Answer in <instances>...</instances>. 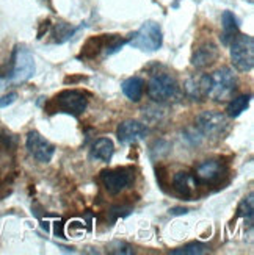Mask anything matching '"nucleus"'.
<instances>
[{
    "instance_id": "obj_1",
    "label": "nucleus",
    "mask_w": 254,
    "mask_h": 255,
    "mask_svg": "<svg viewBox=\"0 0 254 255\" xmlns=\"http://www.w3.org/2000/svg\"><path fill=\"white\" fill-rule=\"evenodd\" d=\"M127 44H130L134 49H138L143 52H156L163 44L162 27L157 22L148 20L129 38Z\"/></svg>"
},
{
    "instance_id": "obj_2",
    "label": "nucleus",
    "mask_w": 254,
    "mask_h": 255,
    "mask_svg": "<svg viewBox=\"0 0 254 255\" xmlns=\"http://www.w3.org/2000/svg\"><path fill=\"white\" fill-rule=\"evenodd\" d=\"M237 91V77L233 69L222 68L211 74V90L209 97L215 102H225L228 99H233Z\"/></svg>"
},
{
    "instance_id": "obj_3",
    "label": "nucleus",
    "mask_w": 254,
    "mask_h": 255,
    "mask_svg": "<svg viewBox=\"0 0 254 255\" xmlns=\"http://www.w3.org/2000/svg\"><path fill=\"white\" fill-rule=\"evenodd\" d=\"M231 61L239 72H250L254 66V39L250 35H237L231 42Z\"/></svg>"
},
{
    "instance_id": "obj_4",
    "label": "nucleus",
    "mask_w": 254,
    "mask_h": 255,
    "mask_svg": "<svg viewBox=\"0 0 254 255\" xmlns=\"http://www.w3.org/2000/svg\"><path fill=\"white\" fill-rule=\"evenodd\" d=\"M195 127L206 138H222L229 128V121L220 112H204L196 118Z\"/></svg>"
},
{
    "instance_id": "obj_5",
    "label": "nucleus",
    "mask_w": 254,
    "mask_h": 255,
    "mask_svg": "<svg viewBox=\"0 0 254 255\" xmlns=\"http://www.w3.org/2000/svg\"><path fill=\"white\" fill-rule=\"evenodd\" d=\"M179 93L178 80L170 74H157L154 75L148 83V94L156 102L171 101Z\"/></svg>"
},
{
    "instance_id": "obj_6",
    "label": "nucleus",
    "mask_w": 254,
    "mask_h": 255,
    "mask_svg": "<svg viewBox=\"0 0 254 255\" xmlns=\"http://www.w3.org/2000/svg\"><path fill=\"white\" fill-rule=\"evenodd\" d=\"M35 71H36V66H35V58H33L31 52L24 46L17 47L14 52V68H13V72H11L9 82L16 85L24 83L35 75Z\"/></svg>"
},
{
    "instance_id": "obj_7",
    "label": "nucleus",
    "mask_w": 254,
    "mask_h": 255,
    "mask_svg": "<svg viewBox=\"0 0 254 255\" xmlns=\"http://www.w3.org/2000/svg\"><path fill=\"white\" fill-rule=\"evenodd\" d=\"M52 104L61 113L79 116L86 110L88 99L83 93L77 90H66V91H61L58 96H55Z\"/></svg>"
},
{
    "instance_id": "obj_8",
    "label": "nucleus",
    "mask_w": 254,
    "mask_h": 255,
    "mask_svg": "<svg viewBox=\"0 0 254 255\" xmlns=\"http://www.w3.org/2000/svg\"><path fill=\"white\" fill-rule=\"evenodd\" d=\"M25 146H27L28 153L39 163H49L53 157V153H55L53 144H50L36 130H31L27 133Z\"/></svg>"
},
{
    "instance_id": "obj_9",
    "label": "nucleus",
    "mask_w": 254,
    "mask_h": 255,
    "mask_svg": "<svg viewBox=\"0 0 254 255\" xmlns=\"http://www.w3.org/2000/svg\"><path fill=\"white\" fill-rule=\"evenodd\" d=\"M101 182L108 194L116 196L132 183V174L127 169H105L101 172Z\"/></svg>"
},
{
    "instance_id": "obj_10",
    "label": "nucleus",
    "mask_w": 254,
    "mask_h": 255,
    "mask_svg": "<svg viewBox=\"0 0 254 255\" xmlns=\"http://www.w3.org/2000/svg\"><path fill=\"white\" fill-rule=\"evenodd\" d=\"M218 47L212 41H206L201 46H198L192 55V66L196 69H204L212 66L218 60Z\"/></svg>"
},
{
    "instance_id": "obj_11",
    "label": "nucleus",
    "mask_w": 254,
    "mask_h": 255,
    "mask_svg": "<svg viewBox=\"0 0 254 255\" xmlns=\"http://www.w3.org/2000/svg\"><path fill=\"white\" fill-rule=\"evenodd\" d=\"M146 135H148V128L141 123L134 121V119H129V121H124V123H121L118 126V130H116V136H118L119 142H123V144H130V142L140 141Z\"/></svg>"
},
{
    "instance_id": "obj_12",
    "label": "nucleus",
    "mask_w": 254,
    "mask_h": 255,
    "mask_svg": "<svg viewBox=\"0 0 254 255\" xmlns=\"http://www.w3.org/2000/svg\"><path fill=\"white\" fill-rule=\"evenodd\" d=\"M198 183H200V180H198L193 174L185 172V171L174 174L173 177V188L176 190V193H179L185 199H192L196 194Z\"/></svg>"
},
{
    "instance_id": "obj_13",
    "label": "nucleus",
    "mask_w": 254,
    "mask_h": 255,
    "mask_svg": "<svg viewBox=\"0 0 254 255\" xmlns=\"http://www.w3.org/2000/svg\"><path fill=\"white\" fill-rule=\"evenodd\" d=\"M185 93L192 101H203L209 97V90H211V75H200L192 77L185 83Z\"/></svg>"
},
{
    "instance_id": "obj_14",
    "label": "nucleus",
    "mask_w": 254,
    "mask_h": 255,
    "mask_svg": "<svg viewBox=\"0 0 254 255\" xmlns=\"http://www.w3.org/2000/svg\"><path fill=\"white\" fill-rule=\"evenodd\" d=\"M223 172H225V168L218 160H207L198 166L196 179L204 183H214L222 179Z\"/></svg>"
},
{
    "instance_id": "obj_15",
    "label": "nucleus",
    "mask_w": 254,
    "mask_h": 255,
    "mask_svg": "<svg viewBox=\"0 0 254 255\" xmlns=\"http://www.w3.org/2000/svg\"><path fill=\"white\" fill-rule=\"evenodd\" d=\"M115 153V144L110 138H99L97 141H94V144L91 146L90 150V157L96 161H102V163H108L113 158Z\"/></svg>"
},
{
    "instance_id": "obj_16",
    "label": "nucleus",
    "mask_w": 254,
    "mask_h": 255,
    "mask_svg": "<svg viewBox=\"0 0 254 255\" xmlns=\"http://www.w3.org/2000/svg\"><path fill=\"white\" fill-rule=\"evenodd\" d=\"M115 36L116 35H101V36L90 38L85 42L80 57L82 58H94V57H97V55L101 53L102 50H105V47L113 41Z\"/></svg>"
},
{
    "instance_id": "obj_17",
    "label": "nucleus",
    "mask_w": 254,
    "mask_h": 255,
    "mask_svg": "<svg viewBox=\"0 0 254 255\" xmlns=\"http://www.w3.org/2000/svg\"><path fill=\"white\" fill-rule=\"evenodd\" d=\"M222 27H223V35H222V42L225 46H229L236 35L239 33V20L237 17L231 13V11H225L222 16Z\"/></svg>"
},
{
    "instance_id": "obj_18",
    "label": "nucleus",
    "mask_w": 254,
    "mask_h": 255,
    "mask_svg": "<svg viewBox=\"0 0 254 255\" xmlns=\"http://www.w3.org/2000/svg\"><path fill=\"white\" fill-rule=\"evenodd\" d=\"M121 90H123L124 96L129 101L138 102L143 96V91H145V82H143V79H140V77H129V79L124 80L123 85H121Z\"/></svg>"
},
{
    "instance_id": "obj_19",
    "label": "nucleus",
    "mask_w": 254,
    "mask_h": 255,
    "mask_svg": "<svg viewBox=\"0 0 254 255\" xmlns=\"http://www.w3.org/2000/svg\"><path fill=\"white\" fill-rule=\"evenodd\" d=\"M250 102H251V94H244V96H239V97L233 99L226 108L228 116L231 119L239 118L242 113L247 112V108L250 107Z\"/></svg>"
},
{
    "instance_id": "obj_20",
    "label": "nucleus",
    "mask_w": 254,
    "mask_h": 255,
    "mask_svg": "<svg viewBox=\"0 0 254 255\" xmlns=\"http://www.w3.org/2000/svg\"><path fill=\"white\" fill-rule=\"evenodd\" d=\"M206 252H209V248L204 243H190L181 249L171 251V255H203Z\"/></svg>"
},
{
    "instance_id": "obj_21",
    "label": "nucleus",
    "mask_w": 254,
    "mask_h": 255,
    "mask_svg": "<svg viewBox=\"0 0 254 255\" xmlns=\"http://www.w3.org/2000/svg\"><path fill=\"white\" fill-rule=\"evenodd\" d=\"M77 30H79V28H74L72 25L66 24V22H60V24H57V27H55V31H53L55 42L61 44L64 41H68Z\"/></svg>"
},
{
    "instance_id": "obj_22",
    "label": "nucleus",
    "mask_w": 254,
    "mask_h": 255,
    "mask_svg": "<svg viewBox=\"0 0 254 255\" xmlns=\"http://www.w3.org/2000/svg\"><path fill=\"white\" fill-rule=\"evenodd\" d=\"M253 210H254V201H253V194L245 197L244 201L239 205V216L248 218L250 221L253 219Z\"/></svg>"
},
{
    "instance_id": "obj_23",
    "label": "nucleus",
    "mask_w": 254,
    "mask_h": 255,
    "mask_svg": "<svg viewBox=\"0 0 254 255\" xmlns=\"http://www.w3.org/2000/svg\"><path fill=\"white\" fill-rule=\"evenodd\" d=\"M108 252L110 254H123V255H129V254H134L132 248L126 243H119V241H115L112 245L108 246Z\"/></svg>"
},
{
    "instance_id": "obj_24",
    "label": "nucleus",
    "mask_w": 254,
    "mask_h": 255,
    "mask_svg": "<svg viewBox=\"0 0 254 255\" xmlns=\"http://www.w3.org/2000/svg\"><path fill=\"white\" fill-rule=\"evenodd\" d=\"M16 99H17V94L16 93H9L3 97H0V108H6L9 107L11 104H14L16 102Z\"/></svg>"
},
{
    "instance_id": "obj_25",
    "label": "nucleus",
    "mask_w": 254,
    "mask_h": 255,
    "mask_svg": "<svg viewBox=\"0 0 254 255\" xmlns=\"http://www.w3.org/2000/svg\"><path fill=\"white\" fill-rule=\"evenodd\" d=\"M248 2H250V3H253V0H248Z\"/></svg>"
}]
</instances>
